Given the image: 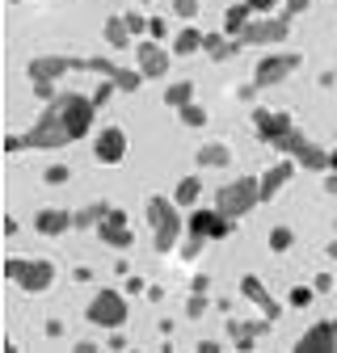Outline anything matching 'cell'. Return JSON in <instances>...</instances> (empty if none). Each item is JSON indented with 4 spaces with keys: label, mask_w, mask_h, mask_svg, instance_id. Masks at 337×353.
Instances as JSON below:
<instances>
[{
    "label": "cell",
    "mask_w": 337,
    "mask_h": 353,
    "mask_svg": "<svg viewBox=\"0 0 337 353\" xmlns=\"http://www.w3.org/2000/svg\"><path fill=\"white\" fill-rule=\"evenodd\" d=\"M258 93H262L258 84H244V88H240V101H253V97H258Z\"/></svg>",
    "instance_id": "7dc6e473"
},
{
    "label": "cell",
    "mask_w": 337,
    "mask_h": 353,
    "mask_svg": "<svg viewBox=\"0 0 337 353\" xmlns=\"http://www.w3.org/2000/svg\"><path fill=\"white\" fill-rule=\"evenodd\" d=\"M198 51H202V30L186 26V30L173 38V55H182V59H186V55H198Z\"/></svg>",
    "instance_id": "484cf974"
},
{
    "label": "cell",
    "mask_w": 337,
    "mask_h": 353,
    "mask_svg": "<svg viewBox=\"0 0 337 353\" xmlns=\"http://www.w3.org/2000/svg\"><path fill=\"white\" fill-rule=\"evenodd\" d=\"M93 232L102 236V244H110V248H118V252L135 244V232L126 228V219H110V214H106V219H102V223H97Z\"/></svg>",
    "instance_id": "ac0fdd59"
},
{
    "label": "cell",
    "mask_w": 337,
    "mask_h": 353,
    "mask_svg": "<svg viewBox=\"0 0 337 353\" xmlns=\"http://www.w3.org/2000/svg\"><path fill=\"white\" fill-rule=\"evenodd\" d=\"M148 223H152L156 252H173V248H177L182 228H186V219L177 214V202H168L164 194H152V198H148Z\"/></svg>",
    "instance_id": "6da1fadb"
},
{
    "label": "cell",
    "mask_w": 337,
    "mask_h": 353,
    "mask_svg": "<svg viewBox=\"0 0 337 353\" xmlns=\"http://www.w3.org/2000/svg\"><path fill=\"white\" fill-rule=\"evenodd\" d=\"M198 9H202V5H198V0H173V13H177L182 21H190V17H198Z\"/></svg>",
    "instance_id": "e575fe53"
},
{
    "label": "cell",
    "mask_w": 337,
    "mask_h": 353,
    "mask_svg": "<svg viewBox=\"0 0 337 353\" xmlns=\"http://www.w3.org/2000/svg\"><path fill=\"white\" fill-rule=\"evenodd\" d=\"M312 299H316V286H295L291 290V307H312Z\"/></svg>",
    "instance_id": "836d02e7"
},
{
    "label": "cell",
    "mask_w": 337,
    "mask_h": 353,
    "mask_svg": "<svg viewBox=\"0 0 337 353\" xmlns=\"http://www.w3.org/2000/svg\"><path fill=\"white\" fill-rule=\"evenodd\" d=\"M249 5H253V13H262V17H270L278 5H282V0H249Z\"/></svg>",
    "instance_id": "ab89813d"
},
{
    "label": "cell",
    "mask_w": 337,
    "mask_h": 353,
    "mask_svg": "<svg viewBox=\"0 0 337 353\" xmlns=\"http://www.w3.org/2000/svg\"><path fill=\"white\" fill-rule=\"evenodd\" d=\"M198 198H202V176H198V172L182 176L177 190H173V202H177V206H198Z\"/></svg>",
    "instance_id": "d4e9b609"
},
{
    "label": "cell",
    "mask_w": 337,
    "mask_h": 353,
    "mask_svg": "<svg viewBox=\"0 0 337 353\" xmlns=\"http://www.w3.org/2000/svg\"><path fill=\"white\" fill-rule=\"evenodd\" d=\"M325 194H333V198H337V168H329V172H325Z\"/></svg>",
    "instance_id": "f6af8a7d"
},
{
    "label": "cell",
    "mask_w": 337,
    "mask_h": 353,
    "mask_svg": "<svg viewBox=\"0 0 337 353\" xmlns=\"http://www.w3.org/2000/svg\"><path fill=\"white\" fill-rule=\"evenodd\" d=\"M126 294H118V290H97L93 294V303H89V312H84V320H89L93 328H122L126 324Z\"/></svg>",
    "instance_id": "52a82bcc"
},
{
    "label": "cell",
    "mask_w": 337,
    "mask_h": 353,
    "mask_svg": "<svg viewBox=\"0 0 337 353\" xmlns=\"http://www.w3.org/2000/svg\"><path fill=\"white\" fill-rule=\"evenodd\" d=\"M202 312H206V294H202V290H194V294H190V303H186V316H190V320H198Z\"/></svg>",
    "instance_id": "d590c367"
},
{
    "label": "cell",
    "mask_w": 337,
    "mask_h": 353,
    "mask_svg": "<svg viewBox=\"0 0 337 353\" xmlns=\"http://www.w3.org/2000/svg\"><path fill=\"white\" fill-rule=\"evenodd\" d=\"M249 21H253V5H249V0H240V5H232V9L224 13V34H228V38H240Z\"/></svg>",
    "instance_id": "603a6c76"
},
{
    "label": "cell",
    "mask_w": 337,
    "mask_h": 353,
    "mask_svg": "<svg viewBox=\"0 0 337 353\" xmlns=\"http://www.w3.org/2000/svg\"><path fill=\"white\" fill-rule=\"evenodd\" d=\"M312 286H316V294H325V290H333V278H329V274H316Z\"/></svg>",
    "instance_id": "bcb514c9"
},
{
    "label": "cell",
    "mask_w": 337,
    "mask_h": 353,
    "mask_svg": "<svg viewBox=\"0 0 337 353\" xmlns=\"http://www.w3.org/2000/svg\"><path fill=\"white\" fill-rule=\"evenodd\" d=\"M253 126H258V139H262V143H274V139L287 135L295 122H291L282 110H253Z\"/></svg>",
    "instance_id": "2e32d148"
},
{
    "label": "cell",
    "mask_w": 337,
    "mask_h": 353,
    "mask_svg": "<svg viewBox=\"0 0 337 353\" xmlns=\"http://www.w3.org/2000/svg\"><path fill=\"white\" fill-rule=\"evenodd\" d=\"M287 34H291V17L270 13V17H253V21L244 26L240 42H244V47H274V42H282Z\"/></svg>",
    "instance_id": "9c48e42d"
},
{
    "label": "cell",
    "mask_w": 337,
    "mask_h": 353,
    "mask_svg": "<svg viewBox=\"0 0 337 353\" xmlns=\"http://www.w3.org/2000/svg\"><path fill=\"white\" fill-rule=\"evenodd\" d=\"M258 202H262V176H236V181L220 185V194H215V206L228 219H244Z\"/></svg>",
    "instance_id": "277c9868"
},
{
    "label": "cell",
    "mask_w": 337,
    "mask_h": 353,
    "mask_svg": "<svg viewBox=\"0 0 337 353\" xmlns=\"http://www.w3.org/2000/svg\"><path fill=\"white\" fill-rule=\"evenodd\" d=\"M76 68H84V59H72V55H38V59H30V84H38V80L55 84L59 76H68Z\"/></svg>",
    "instance_id": "7c38bea8"
},
{
    "label": "cell",
    "mask_w": 337,
    "mask_h": 353,
    "mask_svg": "<svg viewBox=\"0 0 337 353\" xmlns=\"http://www.w3.org/2000/svg\"><path fill=\"white\" fill-rule=\"evenodd\" d=\"M148 34H152V38L160 42V38L168 34V21H164V17H152V21H148Z\"/></svg>",
    "instance_id": "60d3db41"
},
{
    "label": "cell",
    "mask_w": 337,
    "mask_h": 353,
    "mask_svg": "<svg viewBox=\"0 0 337 353\" xmlns=\"http://www.w3.org/2000/svg\"><path fill=\"white\" fill-rule=\"evenodd\" d=\"M308 5L312 0H282V17H300V13H308Z\"/></svg>",
    "instance_id": "74e56055"
},
{
    "label": "cell",
    "mask_w": 337,
    "mask_h": 353,
    "mask_svg": "<svg viewBox=\"0 0 337 353\" xmlns=\"http://www.w3.org/2000/svg\"><path fill=\"white\" fill-rule=\"evenodd\" d=\"M114 93H118V84L102 76V84L93 88V105H97V110H102V105H110V97H114Z\"/></svg>",
    "instance_id": "1f68e13d"
},
{
    "label": "cell",
    "mask_w": 337,
    "mask_h": 353,
    "mask_svg": "<svg viewBox=\"0 0 337 353\" xmlns=\"http://www.w3.org/2000/svg\"><path fill=\"white\" fill-rule=\"evenodd\" d=\"M291 244H295V232L291 228H274L270 232V252H287Z\"/></svg>",
    "instance_id": "4dcf8cb0"
},
{
    "label": "cell",
    "mask_w": 337,
    "mask_h": 353,
    "mask_svg": "<svg viewBox=\"0 0 337 353\" xmlns=\"http://www.w3.org/2000/svg\"><path fill=\"white\" fill-rule=\"evenodd\" d=\"M202 244H206V236H190V240L182 244V256H186V261H194V256L202 252Z\"/></svg>",
    "instance_id": "8d00e7d4"
},
{
    "label": "cell",
    "mask_w": 337,
    "mask_h": 353,
    "mask_svg": "<svg viewBox=\"0 0 337 353\" xmlns=\"http://www.w3.org/2000/svg\"><path fill=\"white\" fill-rule=\"evenodd\" d=\"M21 143H26V148H34V152H51V148H68V143H72V135H68V126H64V118H59L55 101H47V110H42V114H38V122L21 135Z\"/></svg>",
    "instance_id": "3957f363"
},
{
    "label": "cell",
    "mask_w": 337,
    "mask_h": 353,
    "mask_svg": "<svg viewBox=\"0 0 337 353\" xmlns=\"http://www.w3.org/2000/svg\"><path fill=\"white\" fill-rule=\"evenodd\" d=\"M68 176H72V168H68V164H51L47 172H42V181H47V185H64Z\"/></svg>",
    "instance_id": "d6a6232c"
},
{
    "label": "cell",
    "mask_w": 337,
    "mask_h": 353,
    "mask_svg": "<svg viewBox=\"0 0 337 353\" xmlns=\"http://www.w3.org/2000/svg\"><path fill=\"white\" fill-rule=\"evenodd\" d=\"M206 286H211V278H206V274H198V278L190 282V290H202V294H206Z\"/></svg>",
    "instance_id": "c3c4849f"
},
{
    "label": "cell",
    "mask_w": 337,
    "mask_h": 353,
    "mask_svg": "<svg viewBox=\"0 0 337 353\" xmlns=\"http://www.w3.org/2000/svg\"><path fill=\"white\" fill-rule=\"evenodd\" d=\"M177 118H182V126H194V130H198V126H206V110H202L198 101L182 105V110H177Z\"/></svg>",
    "instance_id": "f1b7e54d"
},
{
    "label": "cell",
    "mask_w": 337,
    "mask_h": 353,
    "mask_svg": "<svg viewBox=\"0 0 337 353\" xmlns=\"http://www.w3.org/2000/svg\"><path fill=\"white\" fill-rule=\"evenodd\" d=\"M228 164H232L228 143H202L198 148V168H228Z\"/></svg>",
    "instance_id": "cb8c5ba5"
},
{
    "label": "cell",
    "mask_w": 337,
    "mask_h": 353,
    "mask_svg": "<svg viewBox=\"0 0 337 353\" xmlns=\"http://www.w3.org/2000/svg\"><path fill=\"white\" fill-rule=\"evenodd\" d=\"M9 5H21V0H9Z\"/></svg>",
    "instance_id": "816d5d0a"
},
{
    "label": "cell",
    "mask_w": 337,
    "mask_h": 353,
    "mask_svg": "<svg viewBox=\"0 0 337 353\" xmlns=\"http://www.w3.org/2000/svg\"><path fill=\"white\" fill-rule=\"evenodd\" d=\"M168 59H173V47H160L156 38H144V42H135V68H139L148 80H160V76H168Z\"/></svg>",
    "instance_id": "30bf717a"
},
{
    "label": "cell",
    "mask_w": 337,
    "mask_h": 353,
    "mask_svg": "<svg viewBox=\"0 0 337 353\" xmlns=\"http://www.w3.org/2000/svg\"><path fill=\"white\" fill-rule=\"evenodd\" d=\"M5 152H9V156H17V152H26V143H21V135H9V139H5Z\"/></svg>",
    "instance_id": "ee69618b"
},
{
    "label": "cell",
    "mask_w": 337,
    "mask_h": 353,
    "mask_svg": "<svg viewBox=\"0 0 337 353\" xmlns=\"http://www.w3.org/2000/svg\"><path fill=\"white\" fill-rule=\"evenodd\" d=\"M144 290H148V282H144L139 274H135V278H126V294H144Z\"/></svg>",
    "instance_id": "7bdbcfd3"
},
{
    "label": "cell",
    "mask_w": 337,
    "mask_h": 353,
    "mask_svg": "<svg viewBox=\"0 0 337 353\" xmlns=\"http://www.w3.org/2000/svg\"><path fill=\"white\" fill-rule=\"evenodd\" d=\"M68 228H76V214L64 210V206H47V210L34 214V232L38 236H64Z\"/></svg>",
    "instance_id": "e0dca14e"
},
{
    "label": "cell",
    "mask_w": 337,
    "mask_h": 353,
    "mask_svg": "<svg viewBox=\"0 0 337 353\" xmlns=\"http://www.w3.org/2000/svg\"><path fill=\"white\" fill-rule=\"evenodd\" d=\"M102 38L110 42V47H114V51H126V47H131V38H135V34H131V26H126V17L118 13V17H110V21H106V30H102Z\"/></svg>",
    "instance_id": "7402d4cb"
},
{
    "label": "cell",
    "mask_w": 337,
    "mask_h": 353,
    "mask_svg": "<svg viewBox=\"0 0 337 353\" xmlns=\"http://www.w3.org/2000/svg\"><path fill=\"white\" fill-rule=\"evenodd\" d=\"M126 17V26H131V34L139 38V34H148V17H139V13H122Z\"/></svg>",
    "instance_id": "f35d334b"
},
{
    "label": "cell",
    "mask_w": 337,
    "mask_h": 353,
    "mask_svg": "<svg viewBox=\"0 0 337 353\" xmlns=\"http://www.w3.org/2000/svg\"><path fill=\"white\" fill-rule=\"evenodd\" d=\"M55 110H59V118H64V126H68L72 143L84 139V135L93 130V118H97L93 97H84V93H59V97H55Z\"/></svg>",
    "instance_id": "5b68a950"
},
{
    "label": "cell",
    "mask_w": 337,
    "mask_h": 353,
    "mask_svg": "<svg viewBox=\"0 0 337 353\" xmlns=\"http://www.w3.org/2000/svg\"><path fill=\"white\" fill-rule=\"evenodd\" d=\"M144 5H148V0H144Z\"/></svg>",
    "instance_id": "db71d44e"
},
{
    "label": "cell",
    "mask_w": 337,
    "mask_h": 353,
    "mask_svg": "<svg viewBox=\"0 0 337 353\" xmlns=\"http://www.w3.org/2000/svg\"><path fill=\"white\" fill-rule=\"evenodd\" d=\"M236 219H228L220 206H190V219H186V232L190 236H206V240H224L232 236Z\"/></svg>",
    "instance_id": "ba28073f"
},
{
    "label": "cell",
    "mask_w": 337,
    "mask_h": 353,
    "mask_svg": "<svg viewBox=\"0 0 337 353\" xmlns=\"http://www.w3.org/2000/svg\"><path fill=\"white\" fill-rule=\"evenodd\" d=\"M240 47H244L240 38H228V34H202V51L215 59V63H220V59H232Z\"/></svg>",
    "instance_id": "ffe728a7"
},
{
    "label": "cell",
    "mask_w": 337,
    "mask_h": 353,
    "mask_svg": "<svg viewBox=\"0 0 337 353\" xmlns=\"http://www.w3.org/2000/svg\"><path fill=\"white\" fill-rule=\"evenodd\" d=\"M240 294L258 303L266 320H282V303H278V299L262 286V278H258V274H244V278H240Z\"/></svg>",
    "instance_id": "9a60e30c"
},
{
    "label": "cell",
    "mask_w": 337,
    "mask_h": 353,
    "mask_svg": "<svg viewBox=\"0 0 337 353\" xmlns=\"http://www.w3.org/2000/svg\"><path fill=\"white\" fill-rule=\"evenodd\" d=\"M329 349H337V324L333 320L312 324L300 341H295V353H329Z\"/></svg>",
    "instance_id": "5bb4252c"
},
{
    "label": "cell",
    "mask_w": 337,
    "mask_h": 353,
    "mask_svg": "<svg viewBox=\"0 0 337 353\" xmlns=\"http://www.w3.org/2000/svg\"><path fill=\"white\" fill-rule=\"evenodd\" d=\"M5 278L13 282V286H21V290H30V294H42V290H51V282H55V265L51 261H34V256H9L5 261Z\"/></svg>",
    "instance_id": "7a4b0ae2"
},
{
    "label": "cell",
    "mask_w": 337,
    "mask_h": 353,
    "mask_svg": "<svg viewBox=\"0 0 337 353\" xmlns=\"http://www.w3.org/2000/svg\"><path fill=\"white\" fill-rule=\"evenodd\" d=\"M274 320H262V324H244V320H228V332L236 341V349H253V341H258L262 332H270Z\"/></svg>",
    "instance_id": "44dd1931"
},
{
    "label": "cell",
    "mask_w": 337,
    "mask_h": 353,
    "mask_svg": "<svg viewBox=\"0 0 337 353\" xmlns=\"http://www.w3.org/2000/svg\"><path fill=\"white\" fill-rule=\"evenodd\" d=\"M84 72H97V76H106V80H114V72H118V63H114V59H102V55H93V59H84Z\"/></svg>",
    "instance_id": "f546056e"
},
{
    "label": "cell",
    "mask_w": 337,
    "mask_h": 353,
    "mask_svg": "<svg viewBox=\"0 0 337 353\" xmlns=\"http://www.w3.org/2000/svg\"><path fill=\"white\" fill-rule=\"evenodd\" d=\"M304 59L300 55H266L258 68H253V84H258V88H270V84H282L295 68H300Z\"/></svg>",
    "instance_id": "8fae6325"
},
{
    "label": "cell",
    "mask_w": 337,
    "mask_h": 353,
    "mask_svg": "<svg viewBox=\"0 0 337 353\" xmlns=\"http://www.w3.org/2000/svg\"><path fill=\"white\" fill-rule=\"evenodd\" d=\"M194 101V80H173L164 88V105H173V110H182V105H190Z\"/></svg>",
    "instance_id": "4316f807"
},
{
    "label": "cell",
    "mask_w": 337,
    "mask_h": 353,
    "mask_svg": "<svg viewBox=\"0 0 337 353\" xmlns=\"http://www.w3.org/2000/svg\"><path fill=\"white\" fill-rule=\"evenodd\" d=\"M333 324H337V316H333Z\"/></svg>",
    "instance_id": "f5cc1de1"
},
{
    "label": "cell",
    "mask_w": 337,
    "mask_h": 353,
    "mask_svg": "<svg viewBox=\"0 0 337 353\" xmlns=\"http://www.w3.org/2000/svg\"><path fill=\"white\" fill-rule=\"evenodd\" d=\"M270 148H274V152H282V156H291L295 164H304L308 172H329V152H325V148H316L308 135H300L295 126L287 130L282 139H274Z\"/></svg>",
    "instance_id": "8992f818"
},
{
    "label": "cell",
    "mask_w": 337,
    "mask_h": 353,
    "mask_svg": "<svg viewBox=\"0 0 337 353\" xmlns=\"http://www.w3.org/2000/svg\"><path fill=\"white\" fill-rule=\"evenodd\" d=\"M329 256H333V261H337V240H333V244H329Z\"/></svg>",
    "instance_id": "f907efd6"
},
{
    "label": "cell",
    "mask_w": 337,
    "mask_h": 353,
    "mask_svg": "<svg viewBox=\"0 0 337 353\" xmlns=\"http://www.w3.org/2000/svg\"><path fill=\"white\" fill-rule=\"evenodd\" d=\"M329 168H337V148H333V152H329Z\"/></svg>",
    "instance_id": "681fc988"
},
{
    "label": "cell",
    "mask_w": 337,
    "mask_h": 353,
    "mask_svg": "<svg viewBox=\"0 0 337 353\" xmlns=\"http://www.w3.org/2000/svg\"><path fill=\"white\" fill-rule=\"evenodd\" d=\"M122 156H126V130L122 126H106L93 139V160L97 164H118Z\"/></svg>",
    "instance_id": "4fadbf2b"
},
{
    "label": "cell",
    "mask_w": 337,
    "mask_h": 353,
    "mask_svg": "<svg viewBox=\"0 0 337 353\" xmlns=\"http://www.w3.org/2000/svg\"><path fill=\"white\" fill-rule=\"evenodd\" d=\"M106 214H110V202H93V206L76 210V228H97Z\"/></svg>",
    "instance_id": "83f0119b"
},
{
    "label": "cell",
    "mask_w": 337,
    "mask_h": 353,
    "mask_svg": "<svg viewBox=\"0 0 337 353\" xmlns=\"http://www.w3.org/2000/svg\"><path fill=\"white\" fill-rule=\"evenodd\" d=\"M34 93H38L42 101H55V97H59V93H55V84H47V80H38V84H34Z\"/></svg>",
    "instance_id": "b9f144b4"
},
{
    "label": "cell",
    "mask_w": 337,
    "mask_h": 353,
    "mask_svg": "<svg viewBox=\"0 0 337 353\" xmlns=\"http://www.w3.org/2000/svg\"><path fill=\"white\" fill-rule=\"evenodd\" d=\"M291 176H295V160L287 156V160H278V164H270L266 172H262V202H270L287 181H291Z\"/></svg>",
    "instance_id": "d6986e66"
}]
</instances>
